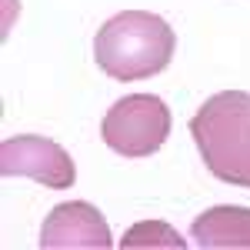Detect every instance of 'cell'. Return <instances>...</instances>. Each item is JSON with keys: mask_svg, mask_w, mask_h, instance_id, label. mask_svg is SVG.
<instances>
[{"mask_svg": "<svg viewBox=\"0 0 250 250\" xmlns=\"http://www.w3.org/2000/svg\"><path fill=\"white\" fill-rule=\"evenodd\" d=\"M190 134L217 180L250 187V94L224 90L204 100L190 120Z\"/></svg>", "mask_w": 250, "mask_h": 250, "instance_id": "7a4b0ae2", "label": "cell"}, {"mask_svg": "<svg viewBox=\"0 0 250 250\" xmlns=\"http://www.w3.org/2000/svg\"><path fill=\"white\" fill-rule=\"evenodd\" d=\"M34 177L47 187H70L74 164L47 137H10L3 144V177Z\"/></svg>", "mask_w": 250, "mask_h": 250, "instance_id": "277c9868", "label": "cell"}, {"mask_svg": "<svg viewBox=\"0 0 250 250\" xmlns=\"http://www.w3.org/2000/svg\"><path fill=\"white\" fill-rule=\"evenodd\" d=\"M193 240L200 247H230L247 244L250 247V210L240 207H217L193 220Z\"/></svg>", "mask_w": 250, "mask_h": 250, "instance_id": "5b68a950", "label": "cell"}, {"mask_svg": "<svg viewBox=\"0 0 250 250\" xmlns=\"http://www.w3.org/2000/svg\"><path fill=\"white\" fill-rule=\"evenodd\" d=\"M170 23L147 10H124L110 17L94 37V57L104 74L117 80H147L160 74L173 57Z\"/></svg>", "mask_w": 250, "mask_h": 250, "instance_id": "6da1fadb", "label": "cell"}, {"mask_svg": "<svg viewBox=\"0 0 250 250\" xmlns=\"http://www.w3.org/2000/svg\"><path fill=\"white\" fill-rule=\"evenodd\" d=\"M104 144L120 157H147L164 147L170 134V110L160 97L134 94L117 100L100 124Z\"/></svg>", "mask_w": 250, "mask_h": 250, "instance_id": "3957f363", "label": "cell"}]
</instances>
